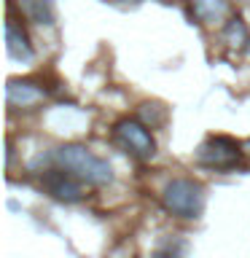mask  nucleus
I'll return each mask as SVG.
<instances>
[{"label": "nucleus", "instance_id": "nucleus-1", "mask_svg": "<svg viewBox=\"0 0 250 258\" xmlns=\"http://www.w3.org/2000/svg\"><path fill=\"white\" fill-rule=\"evenodd\" d=\"M48 161L59 169H68L70 175H76L78 180H84L86 185H108L113 180V169H110L108 161L94 156L86 145H78V143L54 148Z\"/></svg>", "mask_w": 250, "mask_h": 258}, {"label": "nucleus", "instance_id": "nucleus-2", "mask_svg": "<svg viewBox=\"0 0 250 258\" xmlns=\"http://www.w3.org/2000/svg\"><path fill=\"white\" fill-rule=\"evenodd\" d=\"M161 205L177 218H199L205 210V188L191 177H175L161 191Z\"/></svg>", "mask_w": 250, "mask_h": 258}, {"label": "nucleus", "instance_id": "nucleus-3", "mask_svg": "<svg viewBox=\"0 0 250 258\" xmlns=\"http://www.w3.org/2000/svg\"><path fill=\"white\" fill-rule=\"evenodd\" d=\"M242 153H245V148L239 143H234L231 137L215 135V137H207L197 148V161L210 169H231L242 161Z\"/></svg>", "mask_w": 250, "mask_h": 258}, {"label": "nucleus", "instance_id": "nucleus-4", "mask_svg": "<svg viewBox=\"0 0 250 258\" xmlns=\"http://www.w3.org/2000/svg\"><path fill=\"white\" fill-rule=\"evenodd\" d=\"M113 135H116V140L140 161H148V159H153V153H156V140H153V135H151V129L145 121L121 118L116 124V129H113Z\"/></svg>", "mask_w": 250, "mask_h": 258}, {"label": "nucleus", "instance_id": "nucleus-5", "mask_svg": "<svg viewBox=\"0 0 250 258\" xmlns=\"http://www.w3.org/2000/svg\"><path fill=\"white\" fill-rule=\"evenodd\" d=\"M43 188L51 194L54 199H59V202H78V199H84V180H78L76 175H70L68 169H59V167H54V169H46L43 172Z\"/></svg>", "mask_w": 250, "mask_h": 258}, {"label": "nucleus", "instance_id": "nucleus-6", "mask_svg": "<svg viewBox=\"0 0 250 258\" xmlns=\"http://www.w3.org/2000/svg\"><path fill=\"white\" fill-rule=\"evenodd\" d=\"M43 86H38V81L30 78H11L6 86V102L11 105L14 110H27L35 108V105L43 100Z\"/></svg>", "mask_w": 250, "mask_h": 258}, {"label": "nucleus", "instance_id": "nucleus-7", "mask_svg": "<svg viewBox=\"0 0 250 258\" xmlns=\"http://www.w3.org/2000/svg\"><path fill=\"white\" fill-rule=\"evenodd\" d=\"M6 48H8V56H11V59H19V62H30L32 54H35L30 46L27 32L22 30V24L16 19L6 22Z\"/></svg>", "mask_w": 250, "mask_h": 258}, {"label": "nucleus", "instance_id": "nucleus-8", "mask_svg": "<svg viewBox=\"0 0 250 258\" xmlns=\"http://www.w3.org/2000/svg\"><path fill=\"white\" fill-rule=\"evenodd\" d=\"M191 11L202 24H218L226 19L229 6L226 0H191Z\"/></svg>", "mask_w": 250, "mask_h": 258}, {"label": "nucleus", "instance_id": "nucleus-9", "mask_svg": "<svg viewBox=\"0 0 250 258\" xmlns=\"http://www.w3.org/2000/svg\"><path fill=\"white\" fill-rule=\"evenodd\" d=\"M19 11L35 24H54V3L51 0H14Z\"/></svg>", "mask_w": 250, "mask_h": 258}, {"label": "nucleus", "instance_id": "nucleus-10", "mask_svg": "<svg viewBox=\"0 0 250 258\" xmlns=\"http://www.w3.org/2000/svg\"><path fill=\"white\" fill-rule=\"evenodd\" d=\"M223 38H226V43L234 46V48H239V46L250 43V32H247L245 22H242L239 16H234V19L226 22V27H223Z\"/></svg>", "mask_w": 250, "mask_h": 258}, {"label": "nucleus", "instance_id": "nucleus-11", "mask_svg": "<svg viewBox=\"0 0 250 258\" xmlns=\"http://www.w3.org/2000/svg\"><path fill=\"white\" fill-rule=\"evenodd\" d=\"M151 108V105L148 102H145L143 105V118H145V124H148V121H151V126H156V124H161V121H164V108H161V110H148Z\"/></svg>", "mask_w": 250, "mask_h": 258}, {"label": "nucleus", "instance_id": "nucleus-12", "mask_svg": "<svg viewBox=\"0 0 250 258\" xmlns=\"http://www.w3.org/2000/svg\"><path fill=\"white\" fill-rule=\"evenodd\" d=\"M242 148H245V153H250V140H245V143H242Z\"/></svg>", "mask_w": 250, "mask_h": 258}]
</instances>
